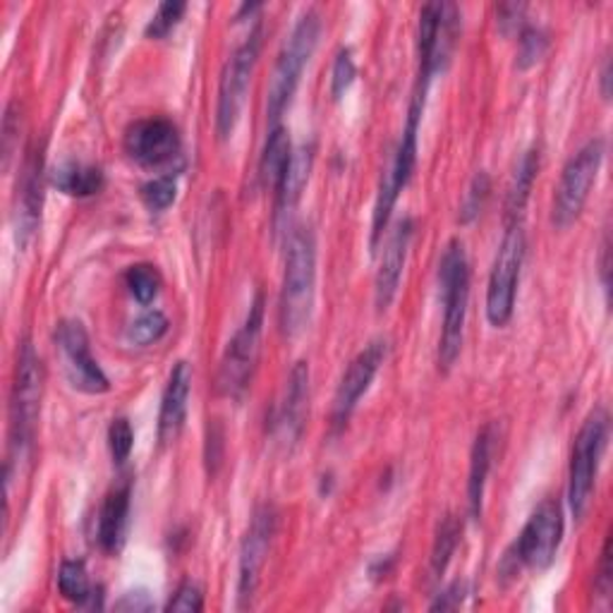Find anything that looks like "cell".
<instances>
[{"label":"cell","mask_w":613,"mask_h":613,"mask_svg":"<svg viewBox=\"0 0 613 613\" xmlns=\"http://www.w3.org/2000/svg\"><path fill=\"white\" fill-rule=\"evenodd\" d=\"M522 15H525V6H518V3H508L498 8V27H501V32L508 34L510 27L516 30V27L522 22Z\"/></svg>","instance_id":"38"},{"label":"cell","mask_w":613,"mask_h":613,"mask_svg":"<svg viewBox=\"0 0 613 613\" xmlns=\"http://www.w3.org/2000/svg\"><path fill=\"white\" fill-rule=\"evenodd\" d=\"M311 163H315V149H311V147L305 145V147H299V149L293 151L290 166H288V170H285L281 188L276 190L281 211L293 209L297 204V199L303 197L305 184L309 180Z\"/></svg>","instance_id":"25"},{"label":"cell","mask_w":613,"mask_h":613,"mask_svg":"<svg viewBox=\"0 0 613 613\" xmlns=\"http://www.w3.org/2000/svg\"><path fill=\"white\" fill-rule=\"evenodd\" d=\"M55 340H59V348L63 355L65 374L77 391L89 395H102L110 389L106 372L92 355L89 336L82 321L77 319L61 321L59 331H55Z\"/></svg>","instance_id":"12"},{"label":"cell","mask_w":613,"mask_h":613,"mask_svg":"<svg viewBox=\"0 0 613 613\" xmlns=\"http://www.w3.org/2000/svg\"><path fill=\"white\" fill-rule=\"evenodd\" d=\"M307 405H309V364L297 362L290 372L288 395H285L283 418H281V426L285 430V436L297 438L299 432H303Z\"/></svg>","instance_id":"21"},{"label":"cell","mask_w":613,"mask_h":613,"mask_svg":"<svg viewBox=\"0 0 613 613\" xmlns=\"http://www.w3.org/2000/svg\"><path fill=\"white\" fill-rule=\"evenodd\" d=\"M461 535H463V525L455 516H446L438 522L434 547H432V575L434 578L444 575V570L448 568L453 553H455V547H458Z\"/></svg>","instance_id":"26"},{"label":"cell","mask_w":613,"mask_h":613,"mask_svg":"<svg viewBox=\"0 0 613 613\" xmlns=\"http://www.w3.org/2000/svg\"><path fill=\"white\" fill-rule=\"evenodd\" d=\"M204 609V594L194 582H182L176 596L168 602V611H202Z\"/></svg>","instance_id":"36"},{"label":"cell","mask_w":613,"mask_h":613,"mask_svg":"<svg viewBox=\"0 0 613 613\" xmlns=\"http://www.w3.org/2000/svg\"><path fill=\"white\" fill-rule=\"evenodd\" d=\"M606 436H609V415L604 408H596L580 426L573 444V455H570L568 504H570V510H573L575 520H582V516L590 508L599 463H602V455L606 448Z\"/></svg>","instance_id":"5"},{"label":"cell","mask_w":613,"mask_h":613,"mask_svg":"<svg viewBox=\"0 0 613 613\" xmlns=\"http://www.w3.org/2000/svg\"><path fill=\"white\" fill-rule=\"evenodd\" d=\"M609 80H611V65H609V61L604 63V70H602V94H604V98H609Z\"/></svg>","instance_id":"41"},{"label":"cell","mask_w":613,"mask_h":613,"mask_svg":"<svg viewBox=\"0 0 613 613\" xmlns=\"http://www.w3.org/2000/svg\"><path fill=\"white\" fill-rule=\"evenodd\" d=\"M133 446H135L133 424L127 422L125 418L113 420V424L108 426V448H110L113 461L123 465L127 458H130Z\"/></svg>","instance_id":"33"},{"label":"cell","mask_w":613,"mask_h":613,"mask_svg":"<svg viewBox=\"0 0 613 613\" xmlns=\"http://www.w3.org/2000/svg\"><path fill=\"white\" fill-rule=\"evenodd\" d=\"M494 426L487 424L484 430L477 434L475 446H473V455H469V477H467V501H469V512L473 518L479 520L482 518V508H484V489H487V477L492 469V458H494Z\"/></svg>","instance_id":"19"},{"label":"cell","mask_w":613,"mask_h":613,"mask_svg":"<svg viewBox=\"0 0 613 613\" xmlns=\"http://www.w3.org/2000/svg\"><path fill=\"white\" fill-rule=\"evenodd\" d=\"M604 161V139H590L573 159H570L563 168V176L559 180V188H556L553 197V209H551V223L566 231V228L573 225L580 213L588 204L590 190L594 188L599 168Z\"/></svg>","instance_id":"7"},{"label":"cell","mask_w":613,"mask_h":613,"mask_svg":"<svg viewBox=\"0 0 613 613\" xmlns=\"http://www.w3.org/2000/svg\"><path fill=\"white\" fill-rule=\"evenodd\" d=\"M489 190H492V184H489V176L484 173H477L473 178V182H469V190L463 199V207H461V223H473L482 209H484V202H487V197H489Z\"/></svg>","instance_id":"32"},{"label":"cell","mask_w":613,"mask_h":613,"mask_svg":"<svg viewBox=\"0 0 613 613\" xmlns=\"http://www.w3.org/2000/svg\"><path fill=\"white\" fill-rule=\"evenodd\" d=\"M355 77H358V67H355L352 53L348 49H344L336 55L334 77H331V96L336 98V102H338V98L346 96V92L352 87Z\"/></svg>","instance_id":"34"},{"label":"cell","mask_w":613,"mask_h":613,"mask_svg":"<svg viewBox=\"0 0 613 613\" xmlns=\"http://www.w3.org/2000/svg\"><path fill=\"white\" fill-rule=\"evenodd\" d=\"M41 207H44V159H41V151H30L18 184L15 237L20 247H27V242L32 240L41 219Z\"/></svg>","instance_id":"16"},{"label":"cell","mask_w":613,"mask_h":613,"mask_svg":"<svg viewBox=\"0 0 613 613\" xmlns=\"http://www.w3.org/2000/svg\"><path fill=\"white\" fill-rule=\"evenodd\" d=\"M463 596H465V588H463V584H461V582H453L444 594H438V599L432 604V611H438V609H441V611H448V609L461 606Z\"/></svg>","instance_id":"39"},{"label":"cell","mask_w":613,"mask_h":613,"mask_svg":"<svg viewBox=\"0 0 613 613\" xmlns=\"http://www.w3.org/2000/svg\"><path fill=\"white\" fill-rule=\"evenodd\" d=\"M458 32V10L446 3H426L420 10L418 53H420V94H426L436 70L448 61L451 46Z\"/></svg>","instance_id":"11"},{"label":"cell","mask_w":613,"mask_h":613,"mask_svg":"<svg viewBox=\"0 0 613 613\" xmlns=\"http://www.w3.org/2000/svg\"><path fill=\"white\" fill-rule=\"evenodd\" d=\"M41 393H44V367L30 340H24L18 352L15 383H12L10 403V458L8 467L22 463L30 453L36 432Z\"/></svg>","instance_id":"3"},{"label":"cell","mask_w":613,"mask_h":613,"mask_svg":"<svg viewBox=\"0 0 613 613\" xmlns=\"http://www.w3.org/2000/svg\"><path fill=\"white\" fill-rule=\"evenodd\" d=\"M549 49V39L545 32H539V30H527L522 32L520 36V51H518V67L520 70H527V67H532L535 63L541 61V55L547 53Z\"/></svg>","instance_id":"35"},{"label":"cell","mask_w":613,"mask_h":613,"mask_svg":"<svg viewBox=\"0 0 613 613\" xmlns=\"http://www.w3.org/2000/svg\"><path fill=\"white\" fill-rule=\"evenodd\" d=\"M53 184L67 197H92L104 188V170L84 163H65L55 168Z\"/></svg>","instance_id":"24"},{"label":"cell","mask_w":613,"mask_h":613,"mask_svg":"<svg viewBox=\"0 0 613 613\" xmlns=\"http://www.w3.org/2000/svg\"><path fill=\"white\" fill-rule=\"evenodd\" d=\"M276 522H278V516L274 506L266 504L254 510L252 522L240 547V570H237L240 606H250L256 594V588H260L271 541H274V535H276Z\"/></svg>","instance_id":"13"},{"label":"cell","mask_w":613,"mask_h":613,"mask_svg":"<svg viewBox=\"0 0 613 613\" xmlns=\"http://www.w3.org/2000/svg\"><path fill=\"white\" fill-rule=\"evenodd\" d=\"M192 393V367L188 362H178L168 377L166 391L161 398L159 412V438L161 444H170L182 432L188 420V403Z\"/></svg>","instance_id":"18"},{"label":"cell","mask_w":613,"mask_h":613,"mask_svg":"<svg viewBox=\"0 0 613 613\" xmlns=\"http://www.w3.org/2000/svg\"><path fill=\"white\" fill-rule=\"evenodd\" d=\"M522 260H525L522 225L520 223L508 225L501 247L496 252L492 276H489V288H487V317L496 329H501V326H506L512 317Z\"/></svg>","instance_id":"10"},{"label":"cell","mask_w":613,"mask_h":613,"mask_svg":"<svg viewBox=\"0 0 613 613\" xmlns=\"http://www.w3.org/2000/svg\"><path fill=\"white\" fill-rule=\"evenodd\" d=\"M444 329L438 340V367L451 369L463 350L467 303H469V262L461 240H451L438 264Z\"/></svg>","instance_id":"2"},{"label":"cell","mask_w":613,"mask_h":613,"mask_svg":"<svg viewBox=\"0 0 613 613\" xmlns=\"http://www.w3.org/2000/svg\"><path fill=\"white\" fill-rule=\"evenodd\" d=\"M596 588H599V592H602V596H609V592H611V537L606 539L604 551H602V563H599Z\"/></svg>","instance_id":"40"},{"label":"cell","mask_w":613,"mask_h":613,"mask_svg":"<svg viewBox=\"0 0 613 613\" xmlns=\"http://www.w3.org/2000/svg\"><path fill=\"white\" fill-rule=\"evenodd\" d=\"M319 32H321V22L317 12L315 10L305 12V15L295 24L288 41H285L283 51L278 53V61L274 67V75H271L268 94H266V116L274 127L278 125L283 110L293 102L297 84L303 80V73L311 59V53H315L319 44Z\"/></svg>","instance_id":"4"},{"label":"cell","mask_w":613,"mask_h":613,"mask_svg":"<svg viewBox=\"0 0 613 613\" xmlns=\"http://www.w3.org/2000/svg\"><path fill=\"white\" fill-rule=\"evenodd\" d=\"M290 159H293V147H290L288 133H285L281 125L271 127L264 145V154H262V163H260V178L266 188L271 190L281 188L285 170L290 166Z\"/></svg>","instance_id":"23"},{"label":"cell","mask_w":613,"mask_h":613,"mask_svg":"<svg viewBox=\"0 0 613 613\" xmlns=\"http://www.w3.org/2000/svg\"><path fill=\"white\" fill-rule=\"evenodd\" d=\"M127 512H130V489L123 487V489L110 492L102 506V512H98L96 537L104 551L113 553L120 549L125 525H127Z\"/></svg>","instance_id":"20"},{"label":"cell","mask_w":613,"mask_h":613,"mask_svg":"<svg viewBox=\"0 0 613 613\" xmlns=\"http://www.w3.org/2000/svg\"><path fill=\"white\" fill-rule=\"evenodd\" d=\"M387 352H389L387 340L377 338L362 352H358V358L348 364L346 374H344V379H340L338 389H336V398H334V426L336 430L348 424L352 410L358 408L360 398L369 391V387H372L377 372L381 369L383 360H387Z\"/></svg>","instance_id":"14"},{"label":"cell","mask_w":613,"mask_h":613,"mask_svg":"<svg viewBox=\"0 0 613 613\" xmlns=\"http://www.w3.org/2000/svg\"><path fill=\"white\" fill-rule=\"evenodd\" d=\"M125 151L141 166L168 163L180 151L178 127L168 118L137 120L125 133Z\"/></svg>","instance_id":"15"},{"label":"cell","mask_w":613,"mask_h":613,"mask_svg":"<svg viewBox=\"0 0 613 613\" xmlns=\"http://www.w3.org/2000/svg\"><path fill=\"white\" fill-rule=\"evenodd\" d=\"M118 611H151L154 609V599L147 592H127L123 594L120 602L116 604Z\"/></svg>","instance_id":"37"},{"label":"cell","mask_w":613,"mask_h":613,"mask_svg":"<svg viewBox=\"0 0 613 613\" xmlns=\"http://www.w3.org/2000/svg\"><path fill=\"white\" fill-rule=\"evenodd\" d=\"M59 590L61 594L67 599V602L84 606L94 596V588L87 575V568H84L82 561H65L61 566L59 573Z\"/></svg>","instance_id":"27"},{"label":"cell","mask_w":613,"mask_h":613,"mask_svg":"<svg viewBox=\"0 0 613 613\" xmlns=\"http://www.w3.org/2000/svg\"><path fill=\"white\" fill-rule=\"evenodd\" d=\"M184 10L188 6L180 3V0H168V3H161L156 15L151 18V22L147 24V36L149 39H166L170 32L176 30L178 22L182 20Z\"/></svg>","instance_id":"31"},{"label":"cell","mask_w":613,"mask_h":613,"mask_svg":"<svg viewBox=\"0 0 613 613\" xmlns=\"http://www.w3.org/2000/svg\"><path fill=\"white\" fill-rule=\"evenodd\" d=\"M125 283L139 305H151L161 290V274L151 264H135L125 271Z\"/></svg>","instance_id":"28"},{"label":"cell","mask_w":613,"mask_h":613,"mask_svg":"<svg viewBox=\"0 0 613 613\" xmlns=\"http://www.w3.org/2000/svg\"><path fill=\"white\" fill-rule=\"evenodd\" d=\"M166 331H168L166 315L159 309H151V311H145V315L133 321L130 340L135 346L147 348L151 344H159V340L166 336Z\"/></svg>","instance_id":"29"},{"label":"cell","mask_w":613,"mask_h":613,"mask_svg":"<svg viewBox=\"0 0 613 613\" xmlns=\"http://www.w3.org/2000/svg\"><path fill=\"white\" fill-rule=\"evenodd\" d=\"M260 49H262V30L250 32V36L242 41L237 51L228 59L221 82H219V104H216V133L221 139H228L233 135L235 125L240 120L242 104H245L247 87L252 73L260 61Z\"/></svg>","instance_id":"9"},{"label":"cell","mask_w":613,"mask_h":613,"mask_svg":"<svg viewBox=\"0 0 613 613\" xmlns=\"http://www.w3.org/2000/svg\"><path fill=\"white\" fill-rule=\"evenodd\" d=\"M412 233H415V225H412L410 219H403L393 228L391 237L387 240V245H383L381 264H379L377 281H374V303H377L379 311H387L391 307L398 288H401V278H403Z\"/></svg>","instance_id":"17"},{"label":"cell","mask_w":613,"mask_h":613,"mask_svg":"<svg viewBox=\"0 0 613 613\" xmlns=\"http://www.w3.org/2000/svg\"><path fill=\"white\" fill-rule=\"evenodd\" d=\"M563 539V508L556 498L541 501L530 520L525 522L516 545L506 553L504 563H512L510 573H518V568L527 566L535 570H545L556 559V551Z\"/></svg>","instance_id":"8"},{"label":"cell","mask_w":613,"mask_h":613,"mask_svg":"<svg viewBox=\"0 0 613 613\" xmlns=\"http://www.w3.org/2000/svg\"><path fill=\"white\" fill-rule=\"evenodd\" d=\"M262 331H264V295L260 293L247 311L231 344L225 346V352L219 367V393L225 398H240L247 391L250 381L256 372L262 352Z\"/></svg>","instance_id":"6"},{"label":"cell","mask_w":613,"mask_h":613,"mask_svg":"<svg viewBox=\"0 0 613 613\" xmlns=\"http://www.w3.org/2000/svg\"><path fill=\"white\" fill-rule=\"evenodd\" d=\"M317 290V237L309 225L297 228L288 240L281 288V329L288 338L305 331Z\"/></svg>","instance_id":"1"},{"label":"cell","mask_w":613,"mask_h":613,"mask_svg":"<svg viewBox=\"0 0 613 613\" xmlns=\"http://www.w3.org/2000/svg\"><path fill=\"white\" fill-rule=\"evenodd\" d=\"M539 173V149H530L522 154V159L512 173L508 197H506V219L508 225H518L522 219V211L527 207V199H530L532 184Z\"/></svg>","instance_id":"22"},{"label":"cell","mask_w":613,"mask_h":613,"mask_svg":"<svg viewBox=\"0 0 613 613\" xmlns=\"http://www.w3.org/2000/svg\"><path fill=\"white\" fill-rule=\"evenodd\" d=\"M139 194H141V202L147 204V209H151V211H166L170 204L176 202L178 182H176V178H170V176L154 178V180L141 184Z\"/></svg>","instance_id":"30"}]
</instances>
